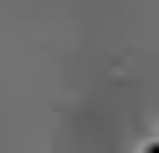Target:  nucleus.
Instances as JSON below:
<instances>
[{
  "mask_svg": "<svg viewBox=\"0 0 159 153\" xmlns=\"http://www.w3.org/2000/svg\"><path fill=\"white\" fill-rule=\"evenodd\" d=\"M149 153H159V143H154V148H149Z\"/></svg>",
  "mask_w": 159,
  "mask_h": 153,
  "instance_id": "nucleus-1",
  "label": "nucleus"
}]
</instances>
